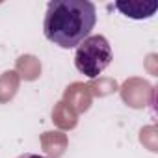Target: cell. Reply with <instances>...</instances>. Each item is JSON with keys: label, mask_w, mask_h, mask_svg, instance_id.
<instances>
[{"label": "cell", "mask_w": 158, "mask_h": 158, "mask_svg": "<svg viewBox=\"0 0 158 158\" xmlns=\"http://www.w3.org/2000/svg\"><path fill=\"white\" fill-rule=\"evenodd\" d=\"M21 78L15 71H6L0 74V104L10 102L19 91Z\"/></svg>", "instance_id": "obj_9"}, {"label": "cell", "mask_w": 158, "mask_h": 158, "mask_svg": "<svg viewBox=\"0 0 158 158\" xmlns=\"http://www.w3.org/2000/svg\"><path fill=\"white\" fill-rule=\"evenodd\" d=\"M139 141H141L149 151L156 152V151H158V130H156V127L151 125V127L141 128V132H139Z\"/></svg>", "instance_id": "obj_11"}, {"label": "cell", "mask_w": 158, "mask_h": 158, "mask_svg": "<svg viewBox=\"0 0 158 158\" xmlns=\"http://www.w3.org/2000/svg\"><path fill=\"white\" fill-rule=\"evenodd\" d=\"M19 158H45V156H39V154H21Z\"/></svg>", "instance_id": "obj_12"}, {"label": "cell", "mask_w": 158, "mask_h": 158, "mask_svg": "<svg viewBox=\"0 0 158 158\" xmlns=\"http://www.w3.org/2000/svg\"><path fill=\"white\" fill-rule=\"evenodd\" d=\"M15 73L19 74V78H24L28 82H34L41 76V61L32 56V54H24V56H19L17 58V63H15Z\"/></svg>", "instance_id": "obj_7"}, {"label": "cell", "mask_w": 158, "mask_h": 158, "mask_svg": "<svg viewBox=\"0 0 158 158\" xmlns=\"http://www.w3.org/2000/svg\"><path fill=\"white\" fill-rule=\"evenodd\" d=\"M63 102L69 104L76 114H84V112L89 110V106L93 102V95H91L88 84H84V82H73L63 91Z\"/></svg>", "instance_id": "obj_4"}, {"label": "cell", "mask_w": 158, "mask_h": 158, "mask_svg": "<svg viewBox=\"0 0 158 158\" xmlns=\"http://www.w3.org/2000/svg\"><path fill=\"white\" fill-rule=\"evenodd\" d=\"M115 8L130 19H149L156 13L158 2H145V0H119L115 2Z\"/></svg>", "instance_id": "obj_5"}, {"label": "cell", "mask_w": 158, "mask_h": 158, "mask_svg": "<svg viewBox=\"0 0 158 158\" xmlns=\"http://www.w3.org/2000/svg\"><path fill=\"white\" fill-rule=\"evenodd\" d=\"M52 121L58 128L61 130H71L78 125V114L69 106L65 104L63 101H60L58 104H54V110H52Z\"/></svg>", "instance_id": "obj_8"}, {"label": "cell", "mask_w": 158, "mask_h": 158, "mask_svg": "<svg viewBox=\"0 0 158 158\" xmlns=\"http://www.w3.org/2000/svg\"><path fill=\"white\" fill-rule=\"evenodd\" d=\"M67 134L54 130V132H45L41 134V147L48 158H61V154L67 149Z\"/></svg>", "instance_id": "obj_6"}, {"label": "cell", "mask_w": 158, "mask_h": 158, "mask_svg": "<svg viewBox=\"0 0 158 158\" xmlns=\"http://www.w3.org/2000/svg\"><path fill=\"white\" fill-rule=\"evenodd\" d=\"M112 47L104 35H89L76 48L74 65L82 74L95 80L112 63Z\"/></svg>", "instance_id": "obj_2"}, {"label": "cell", "mask_w": 158, "mask_h": 158, "mask_svg": "<svg viewBox=\"0 0 158 158\" xmlns=\"http://www.w3.org/2000/svg\"><path fill=\"white\" fill-rule=\"evenodd\" d=\"M121 91V99L125 104H128L130 108H145L149 104H152L154 101V89L152 86L143 80V78L132 76L128 80H125V84L119 88Z\"/></svg>", "instance_id": "obj_3"}, {"label": "cell", "mask_w": 158, "mask_h": 158, "mask_svg": "<svg viewBox=\"0 0 158 158\" xmlns=\"http://www.w3.org/2000/svg\"><path fill=\"white\" fill-rule=\"evenodd\" d=\"M88 88H89L91 95H95V97H106V95H112L119 89V86L114 78H106V76H99V80L89 82Z\"/></svg>", "instance_id": "obj_10"}, {"label": "cell", "mask_w": 158, "mask_h": 158, "mask_svg": "<svg viewBox=\"0 0 158 158\" xmlns=\"http://www.w3.org/2000/svg\"><path fill=\"white\" fill-rule=\"evenodd\" d=\"M95 23L97 10L89 0H52L47 6L43 32L50 43L73 48L89 37Z\"/></svg>", "instance_id": "obj_1"}]
</instances>
